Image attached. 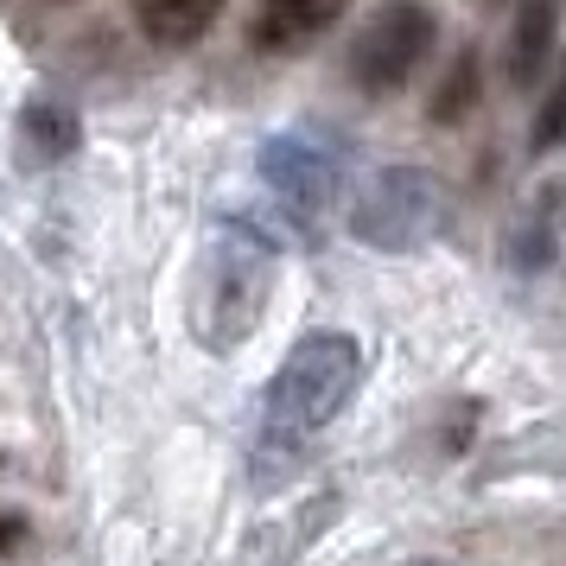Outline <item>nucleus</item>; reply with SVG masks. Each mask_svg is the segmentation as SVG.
<instances>
[{
  "instance_id": "8",
  "label": "nucleus",
  "mask_w": 566,
  "mask_h": 566,
  "mask_svg": "<svg viewBox=\"0 0 566 566\" xmlns=\"http://www.w3.org/2000/svg\"><path fill=\"white\" fill-rule=\"evenodd\" d=\"M560 242H566V185H541L510 230V261L515 268H547L560 255Z\"/></svg>"
},
{
  "instance_id": "5",
  "label": "nucleus",
  "mask_w": 566,
  "mask_h": 566,
  "mask_svg": "<svg viewBox=\"0 0 566 566\" xmlns=\"http://www.w3.org/2000/svg\"><path fill=\"white\" fill-rule=\"evenodd\" d=\"M261 179L274 185V198L293 217L325 223L344 198V147H332L325 134H274L261 147Z\"/></svg>"
},
{
  "instance_id": "11",
  "label": "nucleus",
  "mask_w": 566,
  "mask_h": 566,
  "mask_svg": "<svg viewBox=\"0 0 566 566\" xmlns=\"http://www.w3.org/2000/svg\"><path fill=\"white\" fill-rule=\"evenodd\" d=\"M478 90H484V64H478V52H459L452 57V71L439 77L427 115H433L439 128H452V122H464V115L478 108Z\"/></svg>"
},
{
  "instance_id": "4",
  "label": "nucleus",
  "mask_w": 566,
  "mask_h": 566,
  "mask_svg": "<svg viewBox=\"0 0 566 566\" xmlns=\"http://www.w3.org/2000/svg\"><path fill=\"white\" fill-rule=\"evenodd\" d=\"M433 39H439V20H433L427 0H388V7H376L363 20L357 39H350V77L369 96H395L427 64Z\"/></svg>"
},
{
  "instance_id": "10",
  "label": "nucleus",
  "mask_w": 566,
  "mask_h": 566,
  "mask_svg": "<svg viewBox=\"0 0 566 566\" xmlns=\"http://www.w3.org/2000/svg\"><path fill=\"white\" fill-rule=\"evenodd\" d=\"M20 140L32 147V159H71L77 154V108H64L57 96H32L27 115H20Z\"/></svg>"
},
{
  "instance_id": "2",
  "label": "nucleus",
  "mask_w": 566,
  "mask_h": 566,
  "mask_svg": "<svg viewBox=\"0 0 566 566\" xmlns=\"http://www.w3.org/2000/svg\"><path fill=\"white\" fill-rule=\"evenodd\" d=\"M274 242L249 223H223V230L205 242V261H198V293H191V332L205 350L230 357L249 337L261 332L268 318V300H274Z\"/></svg>"
},
{
  "instance_id": "13",
  "label": "nucleus",
  "mask_w": 566,
  "mask_h": 566,
  "mask_svg": "<svg viewBox=\"0 0 566 566\" xmlns=\"http://www.w3.org/2000/svg\"><path fill=\"white\" fill-rule=\"evenodd\" d=\"M27 547H32V522L20 510H7V503H0V560H20Z\"/></svg>"
},
{
  "instance_id": "7",
  "label": "nucleus",
  "mask_w": 566,
  "mask_h": 566,
  "mask_svg": "<svg viewBox=\"0 0 566 566\" xmlns=\"http://www.w3.org/2000/svg\"><path fill=\"white\" fill-rule=\"evenodd\" d=\"M560 13L566 0H515V27H510V83L535 90L547 57L560 45Z\"/></svg>"
},
{
  "instance_id": "1",
  "label": "nucleus",
  "mask_w": 566,
  "mask_h": 566,
  "mask_svg": "<svg viewBox=\"0 0 566 566\" xmlns=\"http://www.w3.org/2000/svg\"><path fill=\"white\" fill-rule=\"evenodd\" d=\"M363 382V344L350 332H306L268 382L255 439V490H281L306 464V439L325 433Z\"/></svg>"
},
{
  "instance_id": "6",
  "label": "nucleus",
  "mask_w": 566,
  "mask_h": 566,
  "mask_svg": "<svg viewBox=\"0 0 566 566\" xmlns=\"http://www.w3.org/2000/svg\"><path fill=\"white\" fill-rule=\"evenodd\" d=\"M337 20H344V0H261L249 39L261 52H300L318 32H332Z\"/></svg>"
},
{
  "instance_id": "12",
  "label": "nucleus",
  "mask_w": 566,
  "mask_h": 566,
  "mask_svg": "<svg viewBox=\"0 0 566 566\" xmlns=\"http://www.w3.org/2000/svg\"><path fill=\"white\" fill-rule=\"evenodd\" d=\"M528 147H535V154H560V147H566V57H560V77H554V90H547V96H541V108H535Z\"/></svg>"
},
{
  "instance_id": "14",
  "label": "nucleus",
  "mask_w": 566,
  "mask_h": 566,
  "mask_svg": "<svg viewBox=\"0 0 566 566\" xmlns=\"http://www.w3.org/2000/svg\"><path fill=\"white\" fill-rule=\"evenodd\" d=\"M484 7H510V0H484Z\"/></svg>"
},
{
  "instance_id": "3",
  "label": "nucleus",
  "mask_w": 566,
  "mask_h": 566,
  "mask_svg": "<svg viewBox=\"0 0 566 566\" xmlns=\"http://www.w3.org/2000/svg\"><path fill=\"white\" fill-rule=\"evenodd\" d=\"M439 223H446V185L420 166H388L369 179V191L350 210V230L382 249V255H408L420 242H433Z\"/></svg>"
},
{
  "instance_id": "9",
  "label": "nucleus",
  "mask_w": 566,
  "mask_h": 566,
  "mask_svg": "<svg viewBox=\"0 0 566 566\" xmlns=\"http://www.w3.org/2000/svg\"><path fill=\"white\" fill-rule=\"evenodd\" d=\"M230 0H134V20L154 45H198Z\"/></svg>"
}]
</instances>
